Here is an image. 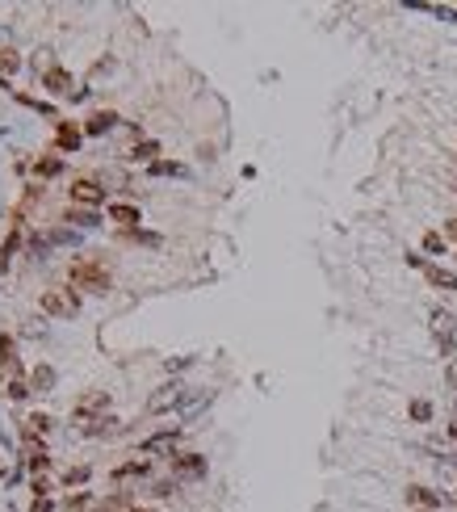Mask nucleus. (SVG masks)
<instances>
[{
    "instance_id": "nucleus-8",
    "label": "nucleus",
    "mask_w": 457,
    "mask_h": 512,
    "mask_svg": "<svg viewBox=\"0 0 457 512\" xmlns=\"http://www.w3.org/2000/svg\"><path fill=\"white\" fill-rule=\"evenodd\" d=\"M407 504H412V508L437 512V508H441V496H437L433 487H407Z\"/></svg>"
},
{
    "instance_id": "nucleus-34",
    "label": "nucleus",
    "mask_w": 457,
    "mask_h": 512,
    "mask_svg": "<svg viewBox=\"0 0 457 512\" xmlns=\"http://www.w3.org/2000/svg\"><path fill=\"white\" fill-rule=\"evenodd\" d=\"M412 512H428V508H412Z\"/></svg>"
},
{
    "instance_id": "nucleus-16",
    "label": "nucleus",
    "mask_w": 457,
    "mask_h": 512,
    "mask_svg": "<svg viewBox=\"0 0 457 512\" xmlns=\"http://www.w3.org/2000/svg\"><path fill=\"white\" fill-rule=\"evenodd\" d=\"M42 311H46V315H67V311H71V303H67V298H59V294H42Z\"/></svg>"
},
{
    "instance_id": "nucleus-19",
    "label": "nucleus",
    "mask_w": 457,
    "mask_h": 512,
    "mask_svg": "<svg viewBox=\"0 0 457 512\" xmlns=\"http://www.w3.org/2000/svg\"><path fill=\"white\" fill-rule=\"evenodd\" d=\"M17 67H21V55L13 46H0V76H13Z\"/></svg>"
},
{
    "instance_id": "nucleus-4",
    "label": "nucleus",
    "mask_w": 457,
    "mask_h": 512,
    "mask_svg": "<svg viewBox=\"0 0 457 512\" xmlns=\"http://www.w3.org/2000/svg\"><path fill=\"white\" fill-rule=\"evenodd\" d=\"M105 210H109V219H113V223H118L122 231H134V227L143 223V214H139V206H130V202H109Z\"/></svg>"
},
{
    "instance_id": "nucleus-5",
    "label": "nucleus",
    "mask_w": 457,
    "mask_h": 512,
    "mask_svg": "<svg viewBox=\"0 0 457 512\" xmlns=\"http://www.w3.org/2000/svg\"><path fill=\"white\" fill-rule=\"evenodd\" d=\"M80 139H84V126H76V122H59L55 126V147L59 151H76Z\"/></svg>"
},
{
    "instance_id": "nucleus-27",
    "label": "nucleus",
    "mask_w": 457,
    "mask_h": 512,
    "mask_svg": "<svg viewBox=\"0 0 457 512\" xmlns=\"http://www.w3.org/2000/svg\"><path fill=\"white\" fill-rule=\"evenodd\" d=\"M46 466H50V458H46V454H34V458H29V471H46Z\"/></svg>"
},
{
    "instance_id": "nucleus-26",
    "label": "nucleus",
    "mask_w": 457,
    "mask_h": 512,
    "mask_svg": "<svg viewBox=\"0 0 457 512\" xmlns=\"http://www.w3.org/2000/svg\"><path fill=\"white\" fill-rule=\"evenodd\" d=\"M25 395H29V387H25L21 378H13V382H8V399H25Z\"/></svg>"
},
{
    "instance_id": "nucleus-11",
    "label": "nucleus",
    "mask_w": 457,
    "mask_h": 512,
    "mask_svg": "<svg viewBox=\"0 0 457 512\" xmlns=\"http://www.w3.org/2000/svg\"><path fill=\"white\" fill-rule=\"evenodd\" d=\"M176 437H181V429H168V433H155V437H147V441H143V450H147V454H160V450H172V445H176Z\"/></svg>"
},
{
    "instance_id": "nucleus-7",
    "label": "nucleus",
    "mask_w": 457,
    "mask_h": 512,
    "mask_svg": "<svg viewBox=\"0 0 457 512\" xmlns=\"http://www.w3.org/2000/svg\"><path fill=\"white\" fill-rule=\"evenodd\" d=\"M118 126V113L113 109H97V113H88V122H84V134H105V130H113Z\"/></svg>"
},
{
    "instance_id": "nucleus-22",
    "label": "nucleus",
    "mask_w": 457,
    "mask_h": 512,
    "mask_svg": "<svg viewBox=\"0 0 457 512\" xmlns=\"http://www.w3.org/2000/svg\"><path fill=\"white\" fill-rule=\"evenodd\" d=\"M46 244H76V231H71V227H55V231L46 235Z\"/></svg>"
},
{
    "instance_id": "nucleus-31",
    "label": "nucleus",
    "mask_w": 457,
    "mask_h": 512,
    "mask_svg": "<svg viewBox=\"0 0 457 512\" xmlns=\"http://www.w3.org/2000/svg\"><path fill=\"white\" fill-rule=\"evenodd\" d=\"M34 512H50V500L42 496V500H34Z\"/></svg>"
},
{
    "instance_id": "nucleus-20",
    "label": "nucleus",
    "mask_w": 457,
    "mask_h": 512,
    "mask_svg": "<svg viewBox=\"0 0 457 512\" xmlns=\"http://www.w3.org/2000/svg\"><path fill=\"white\" fill-rule=\"evenodd\" d=\"M424 252H433V256H445V252H449L445 235H441V231H428V235H424Z\"/></svg>"
},
{
    "instance_id": "nucleus-32",
    "label": "nucleus",
    "mask_w": 457,
    "mask_h": 512,
    "mask_svg": "<svg viewBox=\"0 0 457 512\" xmlns=\"http://www.w3.org/2000/svg\"><path fill=\"white\" fill-rule=\"evenodd\" d=\"M449 437H454V441H457V424H449Z\"/></svg>"
},
{
    "instance_id": "nucleus-23",
    "label": "nucleus",
    "mask_w": 457,
    "mask_h": 512,
    "mask_svg": "<svg viewBox=\"0 0 457 512\" xmlns=\"http://www.w3.org/2000/svg\"><path fill=\"white\" fill-rule=\"evenodd\" d=\"M46 252H50V244H46V240H38V235H29V256H34V261H42Z\"/></svg>"
},
{
    "instance_id": "nucleus-10",
    "label": "nucleus",
    "mask_w": 457,
    "mask_h": 512,
    "mask_svg": "<svg viewBox=\"0 0 457 512\" xmlns=\"http://www.w3.org/2000/svg\"><path fill=\"white\" fill-rule=\"evenodd\" d=\"M29 387H34L38 395H46V391L55 387V370H50V366H34V370H29Z\"/></svg>"
},
{
    "instance_id": "nucleus-30",
    "label": "nucleus",
    "mask_w": 457,
    "mask_h": 512,
    "mask_svg": "<svg viewBox=\"0 0 457 512\" xmlns=\"http://www.w3.org/2000/svg\"><path fill=\"white\" fill-rule=\"evenodd\" d=\"M445 235H449V240L457 244V219H449V223H445Z\"/></svg>"
},
{
    "instance_id": "nucleus-3",
    "label": "nucleus",
    "mask_w": 457,
    "mask_h": 512,
    "mask_svg": "<svg viewBox=\"0 0 457 512\" xmlns=\"http://www.w3.org/2000/svg\"><path fill=\"white\" fill-rule=\"evenodd\" d=\"M172 475L176 479H206V458L202 454H172Z\"/></svg>"
},
{
    "instance_id": "nucleus-29",
    "label": "nucleus",
    "mask_w": 457,
    "mask_h": 512,
    "mask_svg": "<svg viewBox=\"0 0 457 512\" xmlns=\"http://www.w3.org/2000/svg\"><path fill=\"white\" fill-rule=\"evenodd\" d=\"M445 382H449V391H457V361H449V370H445Z\"/></svg>"
},
{
    "instance_id": "nucleus-28",
    "label": "nucleus",
    "mask_w": 457,
    "mask_h": 512,
    "mask_svg": "<svg viewBox=\"0 0 457 512\" xmlns=\"http://www.w3.org/2000/svg\"><path fill=\"white\" fill-rule=\"evenodd\" d=\"M88 500H92V496H88V492H76V496H71V500H67V508H84V504H88Z\"/></svg>"
},
{
    "instance_id": "nucleus-2",
    "label": "nucleus",
    "mask_w": 457,
    "mask_h": 512,
    "mask_svg": "<svg viewBox=\"0 0 457 512\" xmlns=\"http://www.w3.org/2000/svg\"><path fill=\"white\" fill-rule=\"evenodd\" d=\"M71 202H76V206H88V210H97V206L105 202V189H101L97 181H88V177H80V181L71 185Z\"/></svg>"
},
{
    "instance_id": "nucleus-15",
    "label": "nucleus",
    "mask_w": 457,
    "mask_h": 512,
    "mask_svg": "<svg viewBox=\"0 0 457 512\" xmlns=\"http://www.w3.org/2000/svg\"><path fill=\"white\" fill-rule=\"evenodd\" d=\"M34 172H38V177H59V172H63V160H59V155H38V160H34Z\"/></svg>"
},
{
    "instance_id": "nucleus-21",
    "label": "nucleus",
    "mask_w": 457,
    "mask_h": 512,
    "mask_svg": "<svg viewBox=\"0 0 457 512\" xmlns=\"http://www.w3.org/2000/svg\"><path fill=\"white\" fill-rule=\"evenodd\" d=\"M151 172H155V177H181L185 168H181V164H168V160H155V164H151Z\"/></svg>"
},
{
    "instance_id": "nucleus-25",
    "label": "nucleus",
    "mask_w": 457,
    "mask_h": 512,
    "mask_svg": "<svg viewBox=\"0 0 457 512\" xmlns=\"http://www.w3.org/2000/svg\"><path fill=\"white\" fill-rule=\"evenodd\" d=\"M17 244H21V227H13V235L4 240V265H8V256L17 252Z\"/></svg>"
},
{
    "instance_id": "nucleus-6",
    "label": "nucleus",
    "mask_w": 457,
    "mask_h": 512,
    "mask_svg": "<svg viewBox=\"0 0 457 512\" xmlns=\"http://www.w3.org/2000/svg\"><path fill=\"white\" fill-rule=\"evenodd\" d=\"M42 88H46V92H55V97H67V92H71V71L50 67V71L42 76ZM71 97H76V92H71Z\"/></svg>"
},
{
    "instance_id": "nucleus-1",
    "label": "nucleus",
    "mask_w": 457,
    "mask_h": 512,
    "mask_svg": "<svg viewBox=\"0 0 457 512\" xmlns=\"http://www.w3.org/2000/svg\"><path fill=\"white\" fill-rule=\"evenodd\" d=\"M67 282H71L76 290H88V294H105V290H109V273H105V265L92 261V256L71 261V265H67Z\"/></svg>"
},
{
    "instance_id": "nucleus-9",
    "label": "nucleus",
    "mask_w": 457,
    "mask_h": 512,
    "mask_svg": "<svg viewBox=\"0 0 457 512\" xmlns=\"http://www.w3.org/2000/svg\"><path fill=\"white\" fill-rule=\"evenodd\" d=\"M63 223H76V227H97V223H101V214H97V210H88V206H67Z\"/></svg>"
},
{
    "instance_id": "nucleus-33",
    "label": "nucleus",
    "mask_w": 457,
    "mask_h": 512,
    "mask_svg": "<svg viewBox=\"0 0 457 512\" xmlns=\"http://www.w3.org/2000/svg\"><path fill=\"white\" fill-rule=\"evenodd\" d=\"M130 512H155V508H130Z\"/></svg>"
},
{
    "instance_id": "nucleus-12",
    "label": "nucleus",
    "mask_w": 457,
    "mask_h": 512,
    "mask_svg": "<svg viewBox=\"0 0 457 512\" xmlns=\"http://www.w3.org/2000/svg\"><path fill=\"white\" fill-rule=\"evenodd\" d=\"M143 475H151V462L147 458H134V462H126V466L113 471V479H143Z\"/></svg>"
},
{
    "instance_id": "nucleus-18",
    "label": "nucleus",
    "mask_w": 457,
    "mask_h": 512,
    "mask_svg": "<svg viewBox=\"0 0 457 512\" xmlns=\"http://www.w3.org/2000/svg\"><path fill=\"white\" fill-rule=\"evenodd\" d=\"M113 429H118V420H113V416H97V420H88V429H84V433H88V437H105V433H113Z\"/></svg>"
},
{
    "instance_id": "nucleus-14",
    "label": "nucleus",
    "mask_w": 457,
    "mask_h": 512,
    "mask_svg": "<svg viewBox=\"0 0 457 512\" xmlns=\"http://www.w3.org/2000/svg\"><path fill=\"white\" fill-rule=\"evenodd\" d=\"M155 155H160V143H151V139H143V143H134V147H130V160L155 164Z\"/></svg>"
},
{
    "instance_id": "nucleus-13",
    "label": "nucleus",
    "mask_w": 457,
    "mask_h": 512,
    "mask_svg": "<svg viewBox=\"0 0 457 512\" xmlns=\"http://www.w3.org/2000/svg\"><path fill=\"white\" fill-rule=\"evenodd\" d=\"M424 273H428V282H433L437 290H457V277L449 273V269H441V265H428Z\"/></svg>"
},
{
    "instance_id": "nucleus-17",
    "label": "nucleus",
    "mask_w": 457,
    "mask_h": 512,
    "mask_svg": "<svg viewBox=\"0 0 457 512\" xmlns=\"http://www.w3.org/2000/svg\"><path fill=\"white\" fill-rule=\"evenodd\" d=\"M407 416H412L416 424H428V420H433V403H428V399H412V408H407Z\"/></svg>"
},
{
    "instance_id": "nucleus-24",
    "label": "nucleus",
    "mask_w": 457,
    "mask_h": 512,
    "mask_svg": "<svg viewBox=\"0 0 457 512\" xmlns=\"http://www.w3.org/2000/svg\"><path fill=\"white\" fill-rule=\"evenodd\" d=\"M63 483H67V487H71V483H76V487H80V483H88V466H76V471H67V475H63Z\"/></svg>"
}]
</instances>
